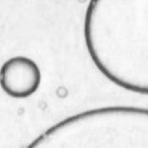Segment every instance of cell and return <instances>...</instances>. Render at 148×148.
Instances as JSON below:
<instances>
[{"label": "cell", "mask_w": 148, "mask_h": 148, "mask_svg": "<svg viewBox=\"0 0 148 148\" xmlns=\"http://www.w3.org/2000/svg\"><path fill=\"white\" fill-rule=\"evenodd\" d=\"M117 148H148V113L138 121L135 128Z\"/></svg>", "instance_id": "cell-3"}, {"label": "cell", "mask_w": 148, "mask_h": 148, "mask_svg": "<svg viewBox=\"0 0 148 148\" xmlns=\"http://www.w3.org/2000/svg\"><path fill=\"white\" fill-rule=\"evenodd\" d=\"M42 80L39 66L25 56L8 59L0 69V85L8 95L15 99L29 97L38 90Z\"/></svg>", "instance_id": "cell-2"}, {"label": "cell", "mask_w": 148, "mask_h": 148, "mask_svg": "<svg viewBox=\"0 0 148 148\" xmlns=\"http://www.w3.org/2000/svg\"><path fill=\"white\" fill-rule=\"evenodd\" d=\"M84 37L106 78L148 95V0H97L87 11Z\"/></svg>", "instance_id": "cell-1"}]
</instances>
